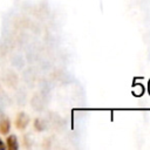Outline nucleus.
<instances>
[{
    "label": "nucleus",
    "instance_id": "obj_1",
    "mask_svg": "<svg viewBox=\"0 0 150 150\" xmlns=\"http://www.w3.org/2000/svg\"><path fill=\"white\" fill-rule=\"evenodd\" d=\"M29 123V117L25 114V112H20L18 116H16V120H15V125L18 129L20 130H23Z\"/></svg>",
    "mask_w": 150,
    "mask_h": 150
},
{
    "label": "nucleus",
    "instance_id": "obj_2",
    "mask_svg": "<svg viewBox=\"0 0 150 150\" xmlns=\"http://www.w3.org/2000/svg\"><path fill=\"white\" fill-rule=\"evenodd\" d=\"M6 148L8 150H18L19 143H18V138L15 135H9L6 138Z\"/></svg>",
    "mask_w": 150,
    "mask_h": 150
},
{
    "label": "nucleus",
    "instance_id": "obj_3",
    "mask_svg": "<svg viewBox=\"0 0 150 150\" xmlns=\"http://www.w3.org/2000/svg\"><path fill=\"white\" fill-rule=\"evenodd\" d=\"M9 130H11V122L7 117H5L0 121V132L2 135H7Z\"/></svg>",
    "mask_w": 150,
    "mask_h": 150
},
{
    "label": "nucleus",
    "instance_id": "obj_4",
    "mask_svg": "<svg viewBox=\"0 0 150 150\" xmlns=\"http://www.w3.org/2000/svg\"><path fill=\"white\" fill-rule=\"evenodd\" d=\"M34 125H35V128H36L39 131H40V130H42V127H40V120H35Z\"/></svg>",
    "mask_w": 150,
    "mask_h": 150
},
{
    "label": "nucleus",
    "instance_id": "obj_5",
    "mask_svg": "<svg viewBox=\"0 0 150 150\" xmlns=\"http://www.w3.org/2000/svg\"><path fill=\"white\" fill-rule=\"evenodd\" d=\"M6 149V144L4 143V141L0 138V150H5Z\"/></svg>",
    "mask_w": 150,
    "mask_h": 150
}]
</instances>
